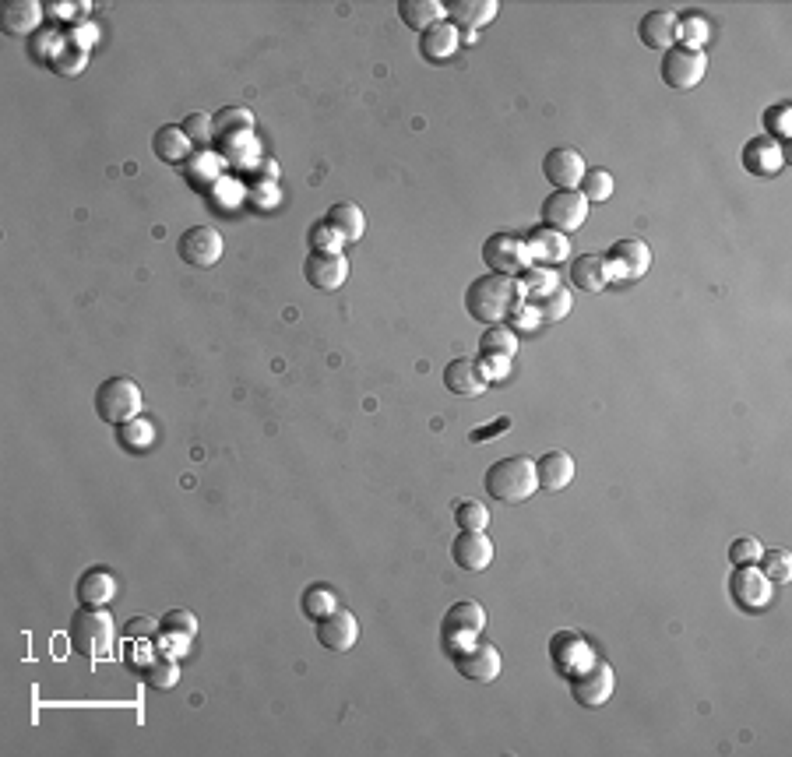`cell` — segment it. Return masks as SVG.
I'll return each instance as SVG.
<instances>
[{"label": "cell", "instance_id": "4", "mask_svg": "<svg viewBox=\"0 0 792 757\" xmlns=\"http://www.w3.org/2000/svg\"><path fill=\"white\" fill-rule=\"evenodd\" d=\"M141 409H145V391L131 377H106L96 388V412L110 427H124L138 419Z\"/></svg>", "mask_w": 792, "mask_h": 757}, {"label": "cell", "instance_id": "47", "mask_svg": "<svg viewBox=\"0 0 792 757\" xmlns=\"http://www.w3.org/2000/svg\"><path fill=\"white\" fill-rule=\"evenodd\" d=\"M212 124H215V131H222V134L229 131V124H240L243 131H247V127H254V117H250L247 110H240V106H233V110H222L219 117H212Z\"/></svg>", "mask_w": 792, "mask_h": 757}, {"label": "cell", "instance_id": "36", "mask_svg": "<svg viewBox=\"0 0 792 757\" xmlns=\"http://www.w3.org/2000/svg\"><path fill=\"white\" fill-rule=\"evenodd\" d=\"M455 525L462 532H486L490 508H486L483 500H462V504H455Z\"/></svg>", "mask_w": 792, "mask_h": 757}, {"label": "cell", "instance_id": "44", "mask_svg": "<svg viewBox=\"0 0 792 757\" xmlns=\"http://www.w3.org/2000/svg\"><path fill=\"white\" fill-rule=\"evenodd\" d=\"M310 247H314L317 254H338V250H342V236H338L328 222H317V226L310 229Z\"/></svg>", "mask_w": 792, "mask_h": 757}, {"label": "cell", "instance_id": "2", "mask_svg": "<svg viewBox=\"0 0 792 757\" xmlns=\"http://www.w3.org/2000/svg\"><path fill=\"white\" fill-rule=\"evenodd\" d=\"M483 486L493 500L500 504H521L532 493H539V479H536V462L528 455H514V458H500L486 469Z\"/></svg>", "mask_w": 792, "mask_h": 757}, {"label": "cell", "instance_id": "10", "mask_svg": "<svg viewBox=\"0 0 792 757\" xmlns=\"http://www.w3.org/2000/svg\"><path fill=\"white\" fill-rule=\"evenodd\" d=\"M451 659H455V669L462 673L465 680H472V684H490V680L500 677V652L497 645H490V641L476 638L472 645L465 648H455L451 652Z\"/></svg>", "mask_w": 792, "mask_h": 757}, {"label": "cell", "instance_id": "5", "mask_svg": "<svg viewBox=\"0 0 792 757\" xmlns=\"http://www.w3.org/2000/svg\"><path fill=\"white\" fill-rule=\"evenodd\" d=\"M606 265V279L609 282H638L641 275L652 268V250H648L645 240L631 236V240H620L609 247V254L602 258Z\"/></svg>", "mask_w": 792, "mask_h": 757}, {"label": "cell", "instance_id": "30", "mask_svg": "<svg viewBox=\"0 0 792 757\" xmlns=\"http://www.w3.org/2000/svg\"><path fill=\"white\" fill-rule=\"evenodd\" d=\"M152 152L159 155L162 162H169V166H176V162H184L187 155H191V138L184 134V127H159L152 138Z\"/></svg>", "mask_w": 792, "mask_h": 757}, {"label": "cell", "instance_id": "51", "mask_svg": "<svg viewBox=\"0 0 792 757\" xmlns=\"http://www.w3.org/2000/svg\"><path fill=\"white\" fill-rule=\"evenodd\" d=\"M479 367H483L486 377H504L507 367H511V360L507 356H493V353H483L479 356Z\"/></svg>", "mask_w": 792, "mask_h": 757}, {"label": "cell", "instance_id": "29", "mask_svg": "<svg viewBox=\"0 0 792 757\" xmlns=\"http://www.w3.org/2000/svg\"><path fill=\"white\" fill-rule=\"evenodd\" d=\"M43 22V4L36 0H15L4 8V32L8 36H32Z\"/></svg>", "mask_w": 792, "mask_h": 757}, {"label": "cell", "instance_id": "12", "mask_svg": "<svg viewBox=\"0 0 792 757\" xmlns=\"http://www.w3.org/2000/svg\"><path fill=\"white\" fill-rule=\"evenodd\" d=\"M588 219V201L581 191H553L543 201V222L546 229H557V233H574Z\"/></svg>", "mask_w": 792, "mask_h": 757}, {"label": "cell", "instance_id": "19", "mask_svg": "<svg viewBox=\"0 0 792 757\" xmlns=\"http://www.w3.org/2000/svg\"><path fill=\"white\" fill-rule=\"evenodd\" d=\"M486 384H490V377L483 374L479 360H451L448 367H444V388H448L451 395L476 398L486 391Z\"/></svg>", "mask_w": 792, "mask_h": 757}, {"label": "cell", "instance_id": "11", "mask_svg": "<svg viewBox=\"0 0 792 757\" xmlns=\"http://www.w3.org/2000/svg\"><path fill=\"white\" fill-rule=\"evenodd\" d=\"M616 687V677H613V666L602 659H592L581 673H574L571 677V694L574 701H578L581 708H599L609 701V694H613Z\"/></svg>", "mask_w": 792, "mask_h": 757}, {"label": "cell", "instance_id": "14", "mask_svg": "<svg viewBox=\"0 0 792 757\" xmlns=\"http://www.w3.org/2000/svg\"><path fill=\"white\" fill-rule=\"evenodd\" d=\"M585 170V159L574 148H553L543 159V177L553 184V191H578Z\"/></svg>", "mask_w": 792, "mask_h": 757}, {"label": "cell", "instance_id": "35", "mask_svg": "<svg viewBox=\"0 0 792 757\" xmlns=\"http://www.w3.org/2000/svg\"><path fill=\"white\" fill-rule=\"evenodd\" d=\"M518 282L521 293H525V303H536V296L543 300V296H550L557 289V275L550 268H528V272L518 275Z\"/></svg>", "mask_w": 792, "mask_h": 757}, {"label": "cell", "instance_id": "24", "mask_svg": "<svg viewBox=\"0 0 792 757\" xmlns=\"http://www.w3.org/2000/svg\"><path fill=\"white\" fill-rule=\"evenodd\" d=\"M458 46H462V36H458V29L451 22L433 25V29H426L423 36H419V53H423L430 64H444V60H451Z\"/></svg>", "mask_w": 792, "mask_h": 757}, {"label": "cell", "instance_id": "34", "mask_svg": "<svg viewBox=\"0 0 792 757\" xmlns=\"http://www.w3.org/2000/svg\"><path fill=\"white\" fill-rule=\"evenodd\" d=\"M479 353H493V356H507L514 360L518 353V339H514V331L504 328V324H490L483 331V339H479Z\"/></svg>", "mask_w": 792, "mask_h": 757}, {"label": "cell", "instance_id": "27", "mask_svg": "<svg viewBox=\"0 0 792 757\" xmlns=\"http://www.w3.org/2000/svg\"><path fill=\"white\" fill-rule=\"evenodd\" d=\"M451 25L465 32H476L497 18V0H455L448 8Z\"/></svg>", "mask_w": 792, "mask_h": 757}, {"label": "cell", "instance_id": "26", "mask_svg": "<svg viewBox=\"0 0 792 757\" xmlns=\"http://www.w3.org/2000/svg\"><path fill=\"white\" fill-rule=\"evenodd\" d=\"M638 36L648 50H669L676 43V15L673 11H648L638 25Z\"/></svg>", "mask_w": 792, "mask_h": 757}, {"label": "cell", "instance_id": "6", "mask_svg": "<svg viewBox=\"0 0 792 757\" xmlns=\"http://www.w3.org/2000/svg\"><path fill=\"white\" fill-rule=\"evenodd\" d=\"M483 265L490 268L493 275H511L518 279L521 272H528V247L518 233H493L490 240L483 243Z\"/></svg>", "mask_w": 792, "mask_h": 757}, {"label": "cell", "instance_id": "20", "mask_svg": "<svg viewBox=\"0 0 792 757\" xmlns=\"http://www.w3.org/2000/svg\"><path fill=\"white\" fill-rule=\"evenodd\" d=\"M528 247V261H539V265H560L567 261V250H571V240L557 229H532L525 240Z\"/></svg>", "mask_w": 792, "mask_h": 757}, {"label": "cell", "instance_id": "50", "mask_svg": "<svg viewBox=\"0 0 792 757\" xmlns=\"http://www.w3.org/2000/svg\"><path fill=\"white\" fill-rule=\"evenodd\" d=\"M504 430H511V419H507V416H500L497 423H490V427H476V430H472V434H469V441H472V444L493 441V437H497V434H504Z\"/></svg>", "mask_w": 792, "mask_h": 757}, {"label": "cell", "instance_id": "48", "mask_svg": "<svg viewBox=\"0 0 792 757\" xmlns=\"http://www.w3.org/2000/svg\"><path fill=\"white\" fill-rule=\"evenodd\" d=\"M789 103H782V106H775V110H768L764 113V127H768V138L775 134V138H789Z\"/></svg>", "mask_w": 792, "mask_h": 757}, {"label": "cell", "instance_id": "52", "mask_svg": "<svg viewBox=\"0 0 792 757\" xmlns=\"http://www.w3.org/2000/svg\"><path fill=\"white\" fill-rule=\"evenodd\" d=\"M514 324H518V328H525V331H532L536 328L539 321H543V317H539V310H536V303H525V307L518 310V314L511 317Z\"/></svg>", "mask_w": 792, "mask_h": 757}, {"label": "cell", "instance_id": "38", "mask_svg": "<svg viewBox=\"0 0 792 757\" xmlns=\"http://www.w3.org/2000/svg\"><path fill=\"white\" fill-rule=\"evenodd\" d=\"M761 574L771 581V585H782V581L792 578V557L789 550H761V560H757Z\"/></svg>", "mask_w": 792, "mask_h": 757}, {"label": "cell", "instance_id": "3", "mask_svg": "<svg viewBox=\"0 0 792 757\" xmlns=\"http://www.w3.org/2000/svg\"><path fill=\"white\" fill-rule=\"evenodd\" d=\"M67 634H71V648L81 659L96 662L113 652V634H117V627H113L110 613H106L103 606H81L71 617Z\"/></svg>", "mask_w": 792, "mask_h": 757}, {"label": "cell", "instance_id": "33", "mask_svg": "<svg viewBox=\"0 0 792 757\" xmlns=\"http://www.w3.org/2000/svg\"><path fill=\"white\" fill-rule=\"evenodd\" d=\"M303 617L307 620H321V617H328V613H335L338 610V599H335V592H331L328 585H310L307 592H303Z\"/></svg>", "mask_w": 792, "mask_h": 757}, {"label": "cell", "instance_id": "25", "mask_svg": "<svg viewBox=\"0 0 792 757\" xmlns=\"http://www.w3.org/2000/svg\"><path fill=\"white\" fill-rule=\"evenodd\" d=\"M324 222L342 236V243H360L363 233H367V215L360 212V205H352V201H338V205H331L328 215H324Z\"/></svg>", "mask_w": 792, "mask_h": 757}, {"label": "cell", "instance_id": "43", "mask_svg": "<svg viewBox=\"0 0 792 757\" xmlns=\"http://www.w3.org/2000/svg\"><path fill=\"white\" fill-rule=\"evenodd\" d=\"M162 631L169 634H180V638H194L198 634V617L191 610H169L162 617Z\"/></svg>", "mask_w": 792, "mask_h": 757}, {"label": "cell", "instance_id": "18", "mask_svg": "<svg viewBox=\"0 0 792 757\" xmlns=\"http://www.w3.org/2000/svg\"><path fill=\"white\" fill-rule=\"evenodd\" d=\"M303 275H307V282L314 289L331 293V289H338L345 279H349V261H345L342 254H317V250H310L307 265H303Z\"/></svg>", "mask_w": 792, "mask_h": 757}, {"label": "cell", "instance_id": "23", "mask_svg": "<svg viewBox=\"0 0 792 757\" xmlns=\"http://www.w3.org/2000/svg\"><path fill=\"white\" fill-rule=\"evenodd\" d=\"M536 479L543 493H560L574 479V458L567 451H550L536 462Z\"/></svg>", "mask_w": 792, "mask_h": 757}, {"label": "cell", "instance_id": "7", "mask_svg": "<svg viewBox=\"0 0 792 757\" xmlns=\"http://www.w3.org/2000/svg\"><path fill=\"white\" fill-rule=\"evenodd\" d=\"M729 596L740 610L747 613H764L771 606V596H775V585L761 574L757 564L747 567H733V578H729Z\"/></svg>", "mask_w": 792, "mask_h": 757}, {"label": "cell", "instance_id": "46", "mask_svg": "<svg viewBox=\"0 0 792 757\" xmlns=\"http://www.w3.org/2000/svg\"><path fill=\"white\" fill-rule=\"evenodd\" d=\"M180 127H184L187 138L198 141V145H205V141L212 138V117H208V113H191Z\"/></svg>", "mask_w": 792, "mask_h": 757}, {"label": "cell", "instance_id": "16", "mask_svg": "<svg viewBox=\"0 0 792 757\" xmlns=\"http://www.w3.org/2000/svg\"><path fill=\"white\" fill-rule=\"evenodd\" d=\"M356 638H360V624H356V617H352L349 610H342V606H338L335 613H328V617L317 620V641H321L328 652H349V648L356 645Z\"/></svg>", "mask_w": 792, "mask_h": 757}, {"label": "cell", "instance_id": "32", "mask_svg": "<svg viewBox=\"0 0 792 757\" xmlns=\"http://www.w3.org/2000/svg\"><path fill=\"white\" fill-rule=\"evenodd\" d=\"M676 39L683 43V50H701L708 46V39H712V25H708V18L701 15H683L676 18Z\"/></svg>", "mask_w": 792, "mask_h": 757}, {"label": "cell", "instance_id": "9", "mask_svg": "<svg viewBox=\"0 0 792 757\" xmlns=\"http://www.w3.org/2000/svg\"><path fill=\"white\" fill-rule=\"evenodd\" d=\"M176 254L187 268H215L222 258V233L212 226H191L176 240Z\"/></svg>", "mask_w": 792, "mask_h": 757}, {"label": "cell", "instance_id": "31", "mask_svg": "<svg viewBox=\"0 0 792 757\" xmlns=\"http://www.w3.org/2000/svg\"><path fill=\"white\" fill-rule=\"evenodd\" d=\"M571 282L581 293H599L606 289V265H602V254H581L571 261Z\"/></svg>", "mask_w": 792, "mask_h": 757}, {"label": "cell", "instance_id": "37", "mask_svg": "<svg viewBox=\"0 0 792 757\" xmlns=\"http://www.w3.org/2000/svg\"><path fill=\"white\" fill-rule=\"evenodd\" d=\"M578 191L585 194L588 205H602V201L613 198V173H606V170H585V177H581Z\"/></svg>", "mask_w": 792, "mask_h": 757}, {"label": "cell", "instance_id": "8", "mask_svg": "<svg viewBox=\"0 0 792 757\" xmlns=\"http://www.w3.org/2000/svg\"><path fill=\"white\" fill-rule=\"evenodd\" d=\"M704 71H708V57H704L701 50L669 46L666 57H662V81L676 92H687V89H694V85H701Z\"/></svg>", "mask_w": 792, "mask_h": 757}, {"label": "cell", "instance_id": "40", "mask_svg": "<svg viewBox=\"0 0 792 757\" xmlns=\"http://www.w3.org/2000/svg\"><path fill=\"white\" fill-rule=\"evenodd\" d=\"M124 434H120V441H124V448H131V451H145V448H152L155 444V427L148 423V419H131V423H124Z\"/></svg>", "mask_w": 792, "mask_h": 757}, {"label": "cell", "instance_id": "1", "mask_svg": "<svg viewBox=\"0 0 792 757\" xmlns=\"http://www.w3.org/2000/svg\"><path fill=\"white\" fill-rule=\"evenodd\" d=\"M521 307H525V293H521V282L511 275L486 272L472 279V286L465 289V310L479 324H504Z\"/></svg>", "mask_w": 792, "mask_h": 757}, {"label": "cell", "instance_id": "17", "mask_svg": "<svg viewBox=\"0 0 792 757\" xmlns=\"http://www.w3.org/2000/svg\"><path fill=\"white\" fill-rule=\"evenodd\" d=\"M451 557L462 571L479 574L493 564V543L486 539V532H458L451 543Z\"/></svg>", "mask_w": 792, "mask_h": 757}, {"label": "cell", "instance_id": "13", "mask_svg": "<svg viewBox=\"0 0 792 757\" xmlns=\"http://www.w3.org/2000/svg\"><path fill=\"white\" fill-rule=\"evenodd\" d=\"M444 641H448V648L455 652V648H462L465 641H476L479 634L486 631V613L479 603H472V599H462V603H455L448 610V617H444Z\"/></svg>", "mask_w": 792, "mask_h": 757}, {"label": "cell", "instance_id": "45", "mask_svg": "<svg viewBox=\"0 0 792 757\" xmlns=\"http://www.w3.org/2000/svg\"><path fill=\"white\" fill-rule=\"evenodd\" d=\"M761 550H764V546L757 543V539H750V536L733 539V546H729V560H733V567L757 564V560H761Z\"/></svg>", "mask_w": 792, "mask_h": 757}, {"label": "cell", "instance_id": "49", "mask_svg": "<svg viewBox=\"0 0 792 757\" xmlns=\"http://www.w3.org/2000/svg\"><path fill=\"white\" fill-rule=\"evenodd\" d=\"M159 624H162V620H152V617H131V620H127V624H124V634H127V638H131V641H141V638L148 641L155 631H159Z\"/></svg>", "mask_w": 792, "mask_h": 757}, {"label": "cell", "instance_id": "22", "mask_svg": "<svg viewBox=\"0 0 792 757\" xmlns=\"http://www.w3.org/2000/svg\"><path fill=\"white\" fill-rule=\"evenodd\" d=\"M743 166H747L754 177H771V173H778L785 166V155H782V148L775 145V138L761 134V138L747 141V148H743Z\"/></svg>", "mask_w": 792, "mask_h": 757}, {"label": "cell", "instance_id": "28", "mask_svg": "<svg viewBox=\"0 0 792 757\" xmlns=\"http://www.w3.org/2000/svg\"><path fill=\"white\" fill-rule=\"evenodd\" d=\"M398 15H402V22L409 25V29H416L419 36H423L426 29H433V25L448 22V8H444L440 0H402V4H398Z\"/></svg>", "mask_w": 792, "mask_h": 757}, {"label": "cell", "instance_id": "21", "mask_svg": "<svg viewBox=\"0 0 792 757\" xmlns=\"http://www.w3.org/2000/svg\"><path fill=\"white\" fill-rule=\"evenodd\" d=\"M74 592L81 606H110L117 599V574H110L106 567H92L78 578Z\"/></svg>", "mask_w": 792, "mask_h": 757}, {"label": "cell", "instance_id": "15", "mask_svg": "<svg viewBox=\"0 0 792 757\" xmlns=\"http://www.w3.org/2000/svg\"><path fill=\"white\" fill-rule=\"evenodd\" d=\"M550 659H553V666H557L560 677L571 680L574 673H581V669H585L588 662L595 659V655H592V648H588V641L581 638V634L560 631L557 638L550 641Z\"/></svg>", "mask_w": 792, "mask_h": 757}, {"label": "cell", "instance_id": "41", "mask_svg": "<svg viewBox=\"0 0 792 757\" xmlns=\"http://www.w3.org/2000/svg\"><path fill=\"white\" fill-rule=\"evenodd\" d=\"M536 310L543 321H560V317H567V310H571V293L567 289H553L550 296H543V300H536Z\"/></svg>", "mask_w": 792, "mask_h": 757}, {"label": "cell", "instance_id": "39", "mask_svg": "<svg viewBox=\"0 0 792 757\" xmlns=\"http://www.w3.org/2000/svg\"><path fill=\"white\" fill-rule=\"evenodd\" d=\"M176 680H180L176 659H155L152 666L145 669V684L152 687V691H173Z\"/></svg>", "mask_w": 792, "mask_h": 757}, {"label": "cell", "instance_id": "42", "mask_svg": "<svg viewBox=\"0 0 792 757\" xmlns=\"http://www.w3.org/2000/svg\"><path fill=\"white\" fill-rule=\"evenodd\" d=\"M85 64H88V46H81V43L60 46L57 60H53V67H57V74H78Z\"/></svg>", "mask_w": 792, "mask_h": 757}]
</instances>
